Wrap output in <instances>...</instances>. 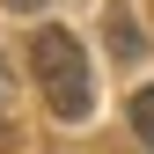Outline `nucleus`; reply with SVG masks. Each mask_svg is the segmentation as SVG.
<instances>
[{"label": "nucleus", "instance_id": "4", "mask_svg": "<svg viewBox=\"0 0 154 154\" xmlns=\"http://www.w3.org/2000/svg\"><path fill=\"white\" fill-rule=\"evenodd\" d=\"M0 81H8V73H0Z\"/></svg>", "mask_w": 154, "mask_h": 154}, {"label": "nucleus", "instance_id": "1", "mask_svg": "<svg viewBox=\"0 0 154 154\" xmlns=\"http://www.w3.org/2000/svg\"><path fill=\"white\" fill-rule=\"evenodd\" d=\"M29 73H37V88H44L51 118H66V125L88 118L95 73H88V51H81V37H73V29H59V22L29 29Z\"/></svg>", "mask_w": 154, "mask_h": 154}, {"label": "nucleus", "instance_id": "2", "mask_svg": "<svg viewBox=\"0 0 154 154\" xmlns=\"http://www.w3.org/2000/svg\"><path fill=\"white\" fill-rule=\"evenodd\" d=\"M132 132L154 147V88H140V95H132Z\"/></svg>", "mask_w": 154, "mask_h": 154}, {"label": "nucleus", "instance_id": "3", "mask_svg": "<svg viewBox=\"0 0 154 154\" xmlns=\"http://www.w3.org/2000/svg\"><path fill=\"white\" fill-rule=\"evenodd\" d=\"M8 8H37V0H8Z\"/></svg>", "mask_w": 154, "mask_h": 154}]
</instances>
